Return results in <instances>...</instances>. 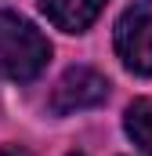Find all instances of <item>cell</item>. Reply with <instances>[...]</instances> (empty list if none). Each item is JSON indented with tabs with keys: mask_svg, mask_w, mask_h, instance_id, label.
Segmentation results:
<instances>
[{
	"mask_svg": "<svg viewBox=\"0 0 152 156\" xmlns=\"http://www.w3.org/2000/svg\"><path fill=\"white\" fill-rule=\"evenodd\" d=\"M51 44L36 26L15 11H0V69L18 83H29L43 73Z\"/></svg>",
	"mask_w": 152,
	"mask_h": 156,
	"instance_id": "1",
	"label": "cell"
},
{
	"mask_svg": "<svg viewBox=\"0 0 152 156\" xmlns=\"http://www.w3.org/2000/svg\"><path fill=\"white\" fill-rule=\"evenodd\" d=\"M116 55L127 69L152 76V0H134L116 22Z\"/></svg>",
	"mask_w": 152,
	"mask_h": 156,
	"instance_id": "2",
	"label": "cell"
},
{
	"mask_svg": "<svg viewBox=\"0 0 152 156\" xmlns=\"http://www.w3.org/2000/svg\"><path fill=\"white\" fill-rule=\"evenodd\" d=\"M109 98V80L102 76L98 69H87V66H76L65 76L54 83L51 91V113L58 116H69V113H83V109H94Z\"/></svg>",
	"mask_w": 152,
	"mask_h": 156,
	"instance_id": "3",
	"label": "cell"
},
{
	"mask_svg": "<svg viewBox=\"0 0 152 156\" xmlns=\"http://www.w3.org/2000/svg\"><path fill=\"white\" fill-rule=\"evenodd\" d=\"M105 0H40V11L65 33H83L98 15Z\"/></svg>",
	"mask_w": 152,
	"mask_h": 156,
	"instance_id": "4",
	"label": "cell"
},
{
	"mask_svg": "<svg viewBox=\"0 0 152 156\" xmlns=\"http://www.w3.org/2000/svg\"><path fill=\"white\" fill-rule=\"evenodd\" d=\"M127 134L134 138V145H141V153L152 156V98H138L127 109Z\"/></svg>",
	"mask_w": 152,
	"mask_h": 156,
	"instance_id": "5",
	"label": "cell"
},
{
	"mask_svg": "<svg viewBox=\"0 0 152 156\" xmlns=\"http://www.w3.org/2000/svg\"><path fill=\"white\" fill-rule=\"evenodd\" d=\"M0 156H26V153H22L18 145H4V149H0Z\"/></svg>",
	"mask_w": 152,
	"mask_h": 156,
	"instance_id": "6",
	"label": "cell"
}]
</instances>
